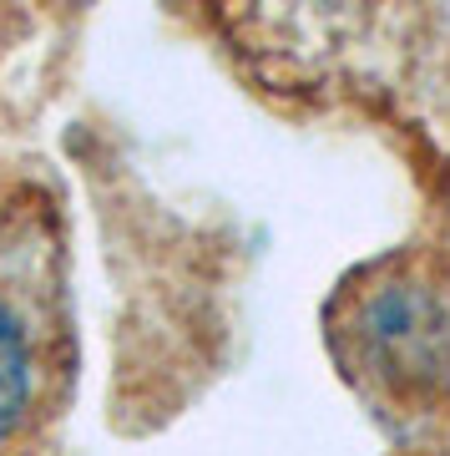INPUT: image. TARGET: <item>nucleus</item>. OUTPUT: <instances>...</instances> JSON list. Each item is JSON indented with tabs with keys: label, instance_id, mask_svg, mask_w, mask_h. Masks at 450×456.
Here are the masks:
<instances>
[{
	"label": "nucleus",
	"instance_id": "1",
	"mask_svg": "<svg viewBox=\"0 0 450 456\" xmlns=\"http://www.w3.org/2000/svg\"><path fill=\"white\" fill-rule=\"evenodd\" d=\"M26 395H31V355H26V340H20V325L0 305V441L20 426Z\"/></svg>",
	"mask_w": 450,
	"mask_h": 456
}]
</instances>
